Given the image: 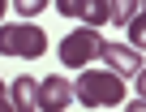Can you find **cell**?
I'll return each instance as SVG.
<instances>
[{
	"label": "cell",
	"mask_w": 146,
	"mask_h": 112,
	"mask_svg": "<svg viewBox=\"0 0 146 112\" xmlns=\"http://www.w3.org/2000/svg\"><path fill=\"white\" fill-rule=\"evenodd\" d=\"M73 99L82 108H116L125 103V78L112 69H82L73 82Z\"/></svg>",
	"instance_id": "cell-1"
},
{
	"label": "cell",
	"mask_w": 146,
	"mask_h": 112,
	"mask_svg": "<svg viewBox=\"0 0 146 112\" xmlns=\"http://www.w3.org/2000/svg\"><path fill=\"white\" fill-rule=\"evenodd\" d=\"M47 52V35L35 22H9L0 26V56H17V61H35Z\"/></svg>",
	"instance_id": "cell-2"
},
{
	"label": "cell",
	"mask_w": 146,
	"mask_h": 112,
	"mask_svg": "<svg viewBox=\"0 0 146 112\" xmlns=\"http://www.w3.org/2000/svg\"><path fill=\"white\" fill-rule=\"evenodd\" d=\"M99 56H103L99 26H78L73 35L60 39V65H69V69H86L90 61H99Z\"/></svg>",
	"instance_id": "cell-3"
},
{
	"label": "cell",
	"mask_w": 146,
	"mask_h": 112,
	"mask_svg": "<svg viewBox=\"0 0 146 112\" xmlns=\"http://www.w3.org/2000/svg\"><path fill=\"white\" fill-rule=\"evenodd\" d=\"M73 103V82H64L60 73L39 82V112H64Z\"/></svg>",
	"instance_id": "cell-4"
},
{
	"label": "cell",
	"mask_w": 146,
	"mask_h": 112,
	"mask_svg": "<svg viewBox=\"0 0 146 112\" xmlns=\"http://www.w3.org/2000/svg\"><path fill=\"white\" fill-rule=\"evenodd\" d=\"M56 9L73 22H86V26H103L108 22V0H56Z\"/></svg>",
	"instance_id": "cell-5"
},
{
	"label": "cell",
	"mask_w": 146,
	"mask_h": 112,
	"mask_svg": "<svg viewBox=\"0 0 146 112\" xmlns=\"http://www.w3.org/2000/svg\"><path fill=\"white\" fill-rule=\"evenodd\" d=\"M99 61H108V69L120 73V78H133V73L142 69V56H137V47H129V43H103V56H99Z\"/></svg>",
	"instance_id": "cell-6"
},
{
	"label": "cell",
	"mask_w": 146,
	"mask_h": 112,
	"mask_svg": "<svg viewBox=\"0 0 146 112\" xmlns=\"http://www.w3.org/2000/svg\"><path fill=\"white\" fill-rule=\"evenodd\" d=\"M9 99H13V112H39V82L35 78H13L9 86Z\"/></svg>",
	"instance_id": "cell-7"
},
{
	"label": "cell",
	"mask_w": 146,
	"mask_h": 112,
	"mask_svg": "<svg viewBox=\"0 0 146 112\" xmlns=\"http://www.w3.org/2000/svg\"><path fill=\"white\" fill-rule=\"evenodd\" d=\"M129 47H137V52H146V0L137 5V13L129 17Z\"/></svg>",
	"instance_id": "cell-8"
},
{
	"label": "cell",
	"mask_w": 146,
	"mask_h": 112,
	"mask_svg": "<svg viewBox=\"0 0 146 112\" xmlns=\"http://www.w3.org/2000/svg\"><path fill=\"white\" fill-rule=\"evenodd\" d=\"M137 13V0H108V22L129 26V17Z\"/></svg>",
	"instance_id": "cell-9"
},
{
	"label": "cell",
	"mask_w": 146,
	"mask_h": 112,
	"mask_svg": "<svg viewBox=\"0 0 146 112\" xmlns=\"http://www.w3.org/2000/svg\"><path fill=\"white\" fill-rule=\"evenodd\" d=\"M47 5H52V0H13V9H17L22 17H35V13H43Z\"/></svg>",
	"instance_id": "cell-10"
},
{
	"label": "cell",
	"mask_w": 146,
	"mask_h": 112,
	"mask_svg": "<svg viewBox=\"0 0 146 112\" xmlns=\"http://www.w3.org/2000/svg\"><path fill=\"white\" fill-rule=\"evenodd\" d=\"M133 82H137V91H142V99H146V65H142V69L133 73Z\"/></svg>",
	"instance_id": "cell-11"
},
{
	"label": "cell",
	"mask_w": 146,
	"mask_h": 112,
	"mask_svg": "<svg viewBox=\"0 0 146 112\" xmlns=\"http://www.w3.org/2000/svg\"><path fill=\"white\" fill-rule=\"evenodd\" d=\"M125 112H146V99H133V103H129Z\"/></svg>",
	"instance_id": "cell-12"
},
{
	"label": "cell",
	"mask_w": 146,
	"mask_h": 112,
	"mask_svg": "<svg viewBox=\"0 0 146 112\" xmlns=\"http://www.w3.org/2000/svg\"><path fill=\"white\" fill-rule=\"evenodd\" d=\"M0 112H13V99H5V91H0Z\"/></svg>",
	"instance_id": "cell-13"
},
{
	"label": "cell",
	"mask_w": 146,
	"mask_h": 112,
	"mask_svg": "<svg viewBox=\"0 0 146 112\" xmlns=\"http://www.w3.org/2000/svg\"><path fill=\"white\" fill-rule=\"evenodd\" d=\"M0 17H5V0H0Z\"/></svg>",
	"instance_id": "cell-14"
},
{
	"label": "cell",
	"mask_w": 146,
	"mask_h": 112,
	"mask_svg": "<svg viewBox=\"0 0 146 112\" xmlns=\"http://www.w3.org/2000/svg\"><path fill=\"white\" fill-rule=\"evenodd\" d=\"M0 91H5V82H0Z\"/></svg>",
	"instance_id": "cell-15"
}]
</instances>
